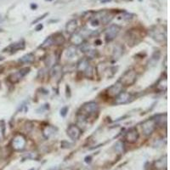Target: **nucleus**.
<instances>
[{"instance_id": "obj_19", "label": "nucleus", "mask_w": 170, "mask_h": 170, "mask_svg": "<svg viewBox=\"0 0 170 170\" xmlns=\"http://www.w3.org/2000/svg\"><path fill=\"white\" fill-rule=\"evenodd\" d=\"M25 47V44L24 43H21V42H19V43H13L12 45H10L9 47V49L10 50V51H12V52H16L17 50H21V49H23Z\"/></svg>"}, {"instance_id": "obj_16", "label": "nucleus", "mask_w": 170, "mask_h": 170, "mask_svg": "<svg viewBox=\"0 0 170 170\" xmlns=\"http://www.w3.org/2000/svg\"><path fill=\"white\" fill-rule=\"evenodd\" d=\"M65 42V37H63V35L61 33L56 34L53 37V43L56 45H61Z\"/></svg>"}, {"instance_id": "obj_25", "label": "nucleus", "mask_w": 170, "mask_h": 170, "mask_svg": "<svg viewBox=\"0 0 170 170\" xmlns=\"http://www.w3.org/2000/svg\"><path fill=\"white\" fill-rule=\"evenodd\" d=\"M67 111V107H64V108L61 109V115L64 117V116H66V111Z\"/></svg>"}, {"instance_id": "obj_22", "label": "nucleus", "mask_w": 170, "mask_h": 170, "mask_svg": "<svg viewBox=\"0 0 170 170\" xmlns=\"http://www.w3.org/2000/svg\"><path fill=\"white\" fill-rule=\"evenodd\" d=\"M115 150L118 151L120 153H123L124 152V144L122 141H118L116 145H115Z\"/></svg>"}, {"instance_id": "obj_5", "label": "nucleus", "mask_w": 170, "mask_h": 170, "mask_svg": "<svg viewBox=\"0 0 170 170\" xmlns=\"http://www.w3.org/2000/svg\"><path fill=\"white\" fill-rule=\"evenodd\" d=\"M120 31V27L117 25H111L110 27L106 29V31L105 32V37L106 42H111L112 40H114L115 37L118 36V32Z\"/></svg>"}, {"instance_id": "obj_15", "label": "nucleus", "mask_w": 170, "mask_h": 170, "mask_svg": "<svg viewBox=\"0 0 170 170\" xmlns=\"http://www.w3.org/2000/svg\"><path fill=\"white\" fill-rule=\"evenodd\" d=\"M56 131V128H54L53 126H47V127H45L43 129V134L44 135V137H45L46 139H49L51 136L55 134Z\"/></svg>"}, {"instance_id": "obj_24", "label": "nucleus", "mask_w": 170, "mask_h": 170, "mask_svg": "<svg viewBox=\"0 0 170 170\" xmlns=\"http://www.w3.org/2000/svg\"><path fill=\"white\" fill-rule=\"evenodd\" d=\"M66 51H67V52H66V54H67V56H72L73 55H75V54H76V47L75 46L69 47Z\"/></svg>"}, {"instance_id": "obj_18", "label": "nucleus", "mask_w": 170, "mask_h": 170, "mask_svg": "<svg viewBox=\"0 0 170 170\" xmlns=\"http://www.w3.org/2000/svg\"><path fill=\"white\" fill-rule=\"evenodd\" d=\"M34 61V56L32 54V53H30V54H27V55H26V56H22L21 59L19 60V61L22 62V63H25V64H27V63H31V62H32Z\"/></svg>"}, {"instance_id": "obj_23", "label": "nucleus", "mask_w": 170, "mask_h": 170, "mask_svg": "<svg viewBox=\"0 0 170 170\" xmlns=\"http://www.w3.org/2000/svg\"><path fill=\"white\" fill-rule=\"evenodd\" d=\"M86 52H87V57H88V58H95L96 56H98V52H97V50H86Z\"/></svg>"}, {"instance_id": "obj_3", "label": "nucleus", "mask_w": 170, "mask_h": 170, "mask_svg": "<svg viewBox=\"0 0 170 170\" xmlns=\"http://www.w3.org/2000/svg\"><path fill=\"white\" fill-rule=\"evenodd\" d=\"M27 145V139L22 134H17L12 140V147L15 151H22Z\"/></svg>"}, {"instance_id": "obj_9", "label": "nucleus", "mask_w": 170, "mask_h": 170, "mask_svg": "<svg viewBox=\"0 0 170 170\" xmlns=\"http://www.w3.org/2000/svg\"><path fill=\"white\" fill-rule=\"evenodd\" d=\"M124 139H125V140L128 143H129V144L135 143L138 140V139H139V133H138V131H137L135 128L130 129L127 133L125 134Z\"/></svg>"}, {"instance_id": "obj_10", "label": "nucleus", "mask_w": 170, "mask_h": 170, "mask_svg": "<svg viewBox=\"0 0 170 170\" xmlns=\"http://www.w3.org/2000/svg\"><path fill=\"white\" fill-rule=\"evenodd\" d=\"M133 98L132 95L127 92H122V93L116 97L115 103L117 105H122V104H126L128 102H129Z\"/></svg>"}, {"instance_id": "obj_21", "label": "nucleus", "mask_w": 170, "mask_h": 170, "mask_svg": "<svg viewBox=\"0 0 170 170\" xmlns=\"http://www.w3.org/2000/svg\"><path fill=\"white\" fill-rule=\"evenodd\" d=\"M53 44H54V43H53V37H49L43 43V44H42V48L46 49V48H49V47H50L51 45H53Z\"/></svg>"}, {"instance_id": "obj_6", "label": "nucleus", "mask_w": 170, "mask_h": 170, "mask_svg": "<svg viewBox=\"0 0 170 170\" xmlns=\"http://www.w3.org/2000/svg\"><path fill=\"white\" fill-rule=\"evenodd\" d=\"M123 89H124V85L118 81L107 90V95L110 98H116L123 92Z\"/></svg>"}, {"instance_id": "obj_14", "label": "nucleus", "mask_w": 170, "mask_h": 170, "mask_svg": "<svg viewBox=\"0 0 170 170\" xmlns=\"http://www.w3.org/2000/svg\"><path fill=\"white\" fill-rule=\"evenodd\" d=\"M77 28V23L76 20H71V22H69L67 23V25L66 27V30L67 32V33L72 35L75 33V32Z\"/></svg>"}, {"instance_id": "obj_8", "label": "nucleus", "mask_w": 170, "mask_h": 170, "mask_svg": "<svg viewBox=\"0 0 170 170\" xmlns=\"http://www.w3.org/2000/svg\"><path fill=\"white\" fill-rule=\"evenodd\" d=\"M30 71V68L25 67L22 68V70H20L16 73H13L9 77V80L12 83V84H16L17 82L22 79V77H24L27 74L28 72Z\"/></svg>"}, {"instance_id": "obj_12", "label": "nucleus", "mask_w": 170, "mask_h": 170, "mask_svg": "<svg viewBox=\"0 0 170 170\" xmlns=\"http://www.w3.org/2000/svg\"><path fill=\"white\" fill-rule=\"evenodd\" d=\"M71 43L73 44V46L82 45L84 43V36L80 33H73L71 35Z\"/></svg>"}, {"instance_id": "obj_20", "label": "nucleus", "mask_w": 170, "mask_h": 170, "mask_svg": "<svg viewBox=\"0 0 170 170\" xmlns=\"http://www.w3.org/2000/svg\"><path fill=\"white\" fill-rule=\"evenodd\" d=\"M157 89L159 91H163V90H167V79L166 78H162L161 80L159 81V83L157 85Z\"/></svg>"}, {"instance_id": "obj_4", "label": "nucleus", "mask_w": 170, "mask_h": 170, "mask_svg": "<svg viewBox=\"0 0 170 170\" xmlns=\"http://www.w3.org/2000/svg\"><path fill=\"white\" fill-rule=\"evenodd\" d=\"M157 125H158V124L156 122V119H147L142 124L143 133L145 134L146 136L151 135L154 132V130L156 129Z\"/></svg>"}, {"instance_id": "obj_17", "label": "nucleus", "mask_w": 170, "mask_h": 170, "mask_svg": "<svg viewBox=\"0 0 170 170\" xmlns=\"http://www.w3.org/2000/svg\"><path fill=\"white\" fill-rule=\"evenodd\" d=\"M57 56H56V55H55V54H53V55H50V56H49L48 57H47L46 59V61H45V63H46V65L48 66H54L56 64V61H57Z\"/></svg>"}, {"instance_id": "obj_7", "label": "nucleus", "mask_w": 170, "mask_h": 170, "mask_svg": "<svg viewBox=\"0 0 170 170\" xmlns=\"http://www.w3.org/2000/svg\"><path fill=\"white\" fill-rule=\"evenodd\" d=\"M66 132H67V135L72 140L78 139L80 138L81 134H82V130L80 129V128L78 127L77 125H75V124H71L67 128Z\"/></svg>"}, {"instance_id": "obj_13", "label": "nucleus", "mask_w": 170, "mask_h": 170, "mask_svg": "<svg viewBox=\"0 0 170 170\" xmlns=\"http://www.w3.org/2000/svg\"><path fill=\"white\" fill-rule=\"evenodd\" d=\"M62 74V69L61 66L60 65H55L53 66L52 70L50 71V77L55 79L59 80Z\"/></svg>"}, {"instance_id": "obj_1", "label": "nucleus", "mask_w": 170, "mask_h": 170, "mask_svg": "<svg viewBox=\"0 0 170 170\" xmlns=\"http://www.w3.org/2000/svg\"><path fill=\"white\" fill-rule=\"evenodd\" d=\"M99 111V105L95 102H88L81 107L77 114V118L80 122H88L90 118L95 117Z\"/></svg>"}, {"instance_id": "obj_11", "label": "nucleus", "mask_w": 170, "mask_h": 170, "mask_svg": "<svg viewBox=\"0 0 170 170\" xmlns=\"http://www.w3.org/2000/svg\"><path fill=\"white\" fill-rule=\"evenodd\" d=\"M92 67V66L89 61L88 58H84V59L80 60V61L77 63V71H81L83 73H85L88 70H90V68Z\"/></svg>"}, {"instance_id": "obj_2", "label": "nucleus", "mask_w": 170, "mask_h": 170, "mask_svg": "<svg viewBox=\"0 0 170 170\" xmlns=\"http://www.w3.org/2000/svg\"><path fill=\"white\" fill-rule=\"evenodd\" d=\"M136 78H137V75H136V72L134 70H129L125 73H124L122 77L120 78L121 84H123L124 86H131L132 84H134L135 83Z\"/></svg>"}]
</instances>
